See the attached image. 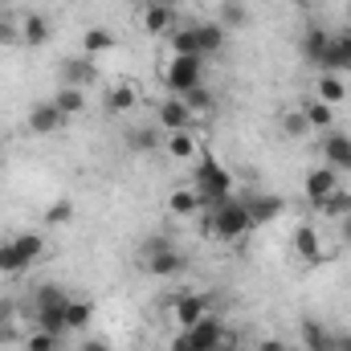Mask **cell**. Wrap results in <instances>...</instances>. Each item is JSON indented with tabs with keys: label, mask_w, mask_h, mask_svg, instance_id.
Returning a JSON list of instances; mask_svg holds the SVG:
<instances>
[{
	"label": "cell",
	"mask_w": 351,
	"mask_h": 351,
	"mask_svg": "<svg viewBox=\"0 0 351 351\" xmlns=\"http://www.w3.org/2000/svg\"><path fill=\"white\" fill-rule=\"evenodd\" d=\"M196 192H200V204L213 213L217 204H225V200L233 196V176L225 172L213 156H204V160L196 164Z\"/></svg>",
	"instance_id": "1"
},
{
	"label": "cell",
	"mask_w": 351,
	"mask_h": 351,
	"mask_svg": "<svg viewBox=\"0 0 351 351\" xmlns=\"http://www.w3.org/2000/svg\"><path fill=\"white\" fill-rule=\"evenodd\" d=\"M208 229H213L217 237H225V241H237V237H245V233L254 229V217H250V208H245L237 196H229L225 204H217V208L208 213Z\"/></svg>",
	"instance_id": "2"
},
{
	"label": "cell",
	"mask_w": 351,
	"mask_h": 351,
	"mask_svg": "<svg viewBox=\"0 0 351 351\" xmlns=\"http://www.w3.org/2000/svg\"><path fill=\"white\" fill-rule=\"evenodd\" d=\"M229 339V331L213 319V315H204L200 323H192L180 339L172 343V351H221V343Z\"/></svg>",
	"instance_id": "3"
},
{
	"label": "cell",
	"mask_w": 351,
	"mask_h": 351,
	"mask_svg": "<svg viewBox=\"0 0 351 351\" xmlns=\"http://www.w3.org/2000/svg\"><path fill=\"white\" fill-rule=\"evenodd\" d=\"M164 82H168V90H172L176 98H184L188 90L204 86V58L196 53V58H176L168 62V70H164Z\"/></svg>",
	"instance_id": "4"
},
{
	"label": "cell",
	"mask_w": 351,
	"mask_h": 351,
	"mask_svg": "<svg viewBox=\"0 0 351 351\" xmlns=\"http://www.w3.org/2000/svg\"><path fill=\"white\" fill-rule=\"evenodd\" d=\"M241 204L250 208L254 225L278 221V217H282V208H286V200H282V196H274V192H250V196H241Z\"/></svg>",
	"instance_id": "5"
},
{
	"label": "cell",
	"mask_w": 351,
	"mask_h": 351,
	"mask_svg": "<svg viewBox=\"0 0 351 351\" xmlns=\"http://www.w3.org/2000/svg\"><path fill=\"white\" fill-rule=\"evenodd\" d=\"M208 294H180L172 302V315H176V323H180V331H188L192 323H200L204 315H208Z\"/></svg>",
	"instance_id": "6"
},
{
	"label": "cell",
	"mask_w": 351,
	"mask_h": 351,
	"mask_svg": "<svg viewBox=\"0 0 351 351\" xmlns=\"http://www.w3.org/2000/svg\"><path fill=\"white\" fill-rule=\"evenodd\" d=\"M62 123H66V114L58 110V102H53V98H49V102H33V106H29V131H33V135H53Z\"/></svg>",
	"instance_id": "7"
},
{
	"label": "cell",
	"mask_w": 351,
	"mask_h": 351,
	"mask_svg": "<svg viewBox=\"0 0 351 351\" xmlns=\"http://www.w3.org/2000/svg\"><path fill=\"white\" fill-rule=\"evenodd\" d=\"M319 70H323V74H348L351 70V29L339 33V37H331V45H327Z\"/></svg>",
	"instance_id": "8"
},
{
	"label": "cell",
	"mask_w": 351,
	"mask_h": 351,
	"mask_svg": "<svg viewBox=\"0 0 351 351\" xmlns=\"http://www.w3.org/2000/svg\"><path fill=\"white\" fill-rule=\"evenodd\" d=\"M335 188H343V184H339V172H335V168H327V164H323V168L306 172V200H311V204L327 200V196H331Z\"/></svg>",
	"instance_id": "9"
},
{
	"label": "cell",
	"mask_w": 351,
	"mask_h": 351,
	"mask_svg": "<svg viewBox=\"0 0 351 351\" xmlns=\"http://www.w3.org/2000/svg\"><path fill=\"white\" fill-rule=\"evenodd\" d=\"M323 160H327V168H335V172H351V135H327L323 139Z\"/></svg>",
	"instance_id": "10"
},
{
	"label": "cell",
	"mask_w": 351,
	"mask_h": 351,
	"mask_svg": "<svg viewBox=\"0 0 351 351\" xmlns=\"http://www.w3.org/2000/svg\"><path fill=\"white\" fill-rule=\"evenodd\" d=\"M188 123H192V110L184 106V98H164L160 102V127L172 135V131H188Z\"/></svg>",
	"instance_id": "11"
},
{
	"label": "cell",
	"mask_w": 351,
	"mask_h": 351,
	"mask_svg": "<svg viewBox=\"0 0 351 351\" xmlns=\"http://www.w3.org/2000/svg\"><path fill=\"white\" fill-rule=\"evenodd\" d=\"M143 29L152 37H164L176 29V8H164V4H143Z\"/></svg>",
	"instance_id": "12"
},
{
	"label": "cell",
	"mask_w": 351,
	"mask_h": 351,
	"mask_svg": "<svg viewBox=\"0 0 351 351\" xmlns=\"http://www.w3.org/2000/svg\"><path fill=\"white\" fill-rule=\"evenodd\" d=\"M21 41H25L29 49H41V45L49 41V21H45L41 12H25V21H21Z\"/></svg>",
	"instance_id": "13"
},
{
	"label": "cell",
	"mask_w": 351,
	"mask_h": 351,
	"mask_svg": "<svg viewBox=\"0 0 351 351\" xmlns=\"http://www.w3.org/2000/svg\"><path fill=\"white\" fill-rule=\"evenodd\" d=\"M147 274H156V278H176V274H184V254L180 250H164V254H152L147 258Z\"/></svg>",
	"instance_id": "14"
},
{
	"label": "cell",
	"mask_w": 351,
	"mask_h": 351,
	"mask_svg": "<svg viewBox=\"0 0 351 351\" xmlns=\"http://www.w3.org/2000/svg\"><path fill=\"white\" fill-rule=\"evenodd\" d=\"M327 45H331V33L327 29H306L302 33V58L311 62V66H323V53H327Z\"/></svg>",
	"instance_id": "15"
},
{
	"label": "cell",
	"mask_w": 351,
	"mask_h": 351,
	"mask_svg": "<svg viewBox=\"0 0 351 351\" xmlns=\"http://www.w3.org/2000/svg\"><path fill=\"white\" fill-rule=\"evenodd\" d=\"M62 78H66V86H86V82L98 78V66L90 62L86 53H82V58H70V62L62 66Z\"/></svg>",
	"instance_id": "16"
},
{
	"label": "cell",
	"mask_w": 351,
	"mask_h": 351,
	"mask_svg": "<svg viewBox=\"0 0 351 351\" xmlns=\"http://www.w3.org/2000/svg\"><path fill=\"white\" fill-rule=\"evenodd\" d=\"M196 41H200V53H204V58H208V53H221V49H225V25H221V21L196 25Z\"/></svg>",
	"instance_id": "17"
},
{
	"label": "cell",
	"mask_w": 351,
	"mask_h": 351,
	"mask_svg": "<svg viewBox=\"0 0 351 351\" xmlns=\"http://www.w3.org/2000/svg\"><path fill=\"white\" fill-rule=\"evenodd\" d=\"M294 254L306 258V262H319V254H323V237H319L311 225H298V229H294Z\"/></svg>",
	"instance_id": "18"
},
{
	"label": "cell",
	"mask_w": 351,
	"mask_h": 351,
	"mask_svg": "<svg viewBox=\"0 0 351 351\" xmlns=\"http://www.w3.org/2000/svg\"><path fill=\"white\" fill-rule=\"evenodd\" d=\"M302 343H306V351H335V331H327L323 323L306 319L302 323Z\"/></svg>",
	"instance_id": "19"
},
{
	"label": "cell",
	"mask_w": 351,
	"mask_h": 351,
	"mask_svg": "<svg viewBox=\"0 0 351 351\" xmlns=\"http://www.w3.org/2000/svg\"><path fill=\"white\" fill-rule=\"evenodd\" d=\"M29 269V262H25V254L16 250V241L8 237V241H0V274L4 278H21Z\"/></svg>",
	"instance_id": "20"
},
{
	"label": "cell",
	"mask_w": 351,
	"mask_h": 351,
	"mask_svg": "<svg viewBox=\"0 0 351 351\" xmlns=\"http://www.w3.org/2000/svg\"><path fill=\"white\" fill-rule=\"evenodd\" d=\"M168 37H172V53H176V58H196V53H200V41H196V25H188V29H180V25H176ZM200 58H204V53H200Z\"/></svg>",
	"instance_id": "21"
},
{
	"label": "cell",
	"mask_w": 351,
	"mask_h": 351,
	"mask_svg": "<svg viewBox=\"0 0 351 351\" xmlns=\"http://www.w3.org/2000/svg\"><path fill=\"white\" fill-rule=\"evenodd\" d=\"M315 208H319L323 217H331V221H343V217H351V192L348 188H335V192H331L327 200H319Z\"/></svg>",
	"instance_id": "22"
},
{
	"label": "cell",
	"mask_w": 351,
	"mask_h": 351,
	"mask_svg": "<svg viewBox=\"0 0 351 351\" xmlns=\"http://www.w3.org/2000/svg\"><path fill=\"white\" fill-rule=\"evenodd\" d=\"M119 41H114V33L110 29H86L82 33V53L86 58H98V53H110Z\"/></svg>",
	"instance_id": "23"
},
{
	"label": "cell",
	"mask_w": 351,
	"mask_h": 351,
	"mask_svg": "<svg viewBox=\"0 0 351 351\" xmlns=\"http://www.w3.org/2000/svg\"><path fill=\"white\" fill-rule=\"evenodd\" d=\"M53 102H58V110H62L66 119H74V114H82V110H86V94H82V86H62Z\"/></svg>",
	"instance_id": "24"
},
{
	"label": "cell",
	"mask_w": 351,
	"mask_h": 351,
	"mask_svg": "<svg viewBox=\"0 0 351 351\" xmlns=\"http://www.w3.org/2000/svg\"><path fill=\"white\" fill-rule=\"evenodd\" d=\"M168 208H172L176 217H192V213L204 208V204H200V192H196V188H176L172 196H168Z\"/></svg>",
	"instance_id": "25"
},
{
	"label": "cell",
	"mask_w": 351,
	"mask_h": 351,
	"mask_svg": "<svg viewBox=\"0 0 351 351\" xmlns=\"http://www.w3.org/2000/svg\"><path fill=\"white\" fill-rule=\"evenodd\" d=\"M302 110H306V123H311V131H315V127H319V131H331V127H335V106H327L323 98L306 102Z\"/></svg>",
	"instance_id": "26"
},
{
	"label": "cell",
	"mask_w": 351,
	"mask_h": 351,
	"mask_svg": "<svg viewBox=\"0 0 351 351\" xmlns=\"http://www.w3.org/2000/svg\"><path fill=\"white\" fill-rule=\"evenodd\" d=\"M315 86H319V98H323L327 106H339V102L348 98V82H343L339 74H323Z\"/></svg>",
	"instance_id": "27"
},
{
	"label": "cell",
	"mask_w": 351,
	"mask_h": 351,
	"mask_svg": "<svg viewBox=\"0 0 351 351\" xmlns=\"http://www.w3.org/2000/svg\"><path fill=\"white\" fill-rule=\"evenodd\" d=\"M12 241H16V250L25 254V262L29 265H37L41 258H45V237H41V233H16Z\"/></svg>",
	"instance_id": "28"
},
{
	"label": "cell",
	"mask_w": 351,
	"mask_h": 351,
	"mask_svg": "<svg viewBox=\"0 0 351 351\" xmlns=\"http://www.w3.org/2000/svg\"><path fill=\"white\" fill-rule=\"evenodd\" d=\"M282 131H286L290 139H306V135H311L306 110H302V106H294V110H282Z\"/></svg>",
	"instance_id": "29"
},
{
	"label": "cell",
	"mask_w": 351,
	"mask_h": 351,
	"mask_svg": "<svg viewBox=\"0 0 351 351\" xmlns=\"http://www.w3.org/2000/svg\"><path fill=\"white\" fill-rule=\"evenodd\" d=\"M135 102H139V94L131 86H114L106 94V110L110 114H127V110H135Z\"/></svg>",
	"instance_id": "30"
},
{
	"label": "cell",
	"mask_w": 351,
	"mask_h": 351,
	"mask_svg": "<svg viewBox=\"0 0 351 351\" xmlns=\"http://www.w3.org/2000/svg\"><path fill=\"white\" fill-rule=\"evenodd\" d=\"M90 315H94V306H90L86 298H70V302H66V327H70V331H82L90 323Z\"/></svg>",
	"instance_id": "31"
},
{
	"label": "cell",
	"mask_w": 351,
	"mask_h": 351,
	"mask_svg": "<svg viewBox=\"0 0 351 351\" xmlns=\"http://www.w3.org/2000/svg\"><path fill=\"white\" fill-rule=\"evenodd\" d=\"M164 147H168V156H176V160H188V156L196 152V135H192V131H172V135L164 139Z\"/></svg>",
	"instance_id": "32"
},
{
	"label": "cell",
	"mask_w": 351,
	"mask_h": 351,
	"mask_svg": "<svg viewBox=\"0 0 351 351\" xmlns=\"http://www.w3.org/2000/svg\"><path fill=\"white\" fill-rule=\"evenodd\" d=\"M184 106H188L192 114H208V110L217 106V98H213V90H208V86H196V90H188V94H184Z\"/></svg>",
	"instance_id": "33"
},
{
	"label": "cell",
	"mask_w": 351,
	"mask_h": 351,
	"mask_svg": "<svg viewBox=\"0 0 351 351\" xmlns=\"http://www.w3.org/2000/svg\"><path fill=\"white\" fill-rule=\"evenodd\" d=\"M66 302H70V294L62 286H41L37 290V311H53V306H66Z\"/></svg>",
	"instance_id": "34"
},
{
	"label": "cell",
	"mask_w": 351,
	"mask_h": 351,
	"mask_svg": "<svg viewBox=\"0 0 351 351\" xmlns=\"http://www.w3.org/2000/svg\"><path fill=\"white\" fill-rule=\"evenodd\" d=\"M70 221H74V204L70 200H53L45 208V225H70Z\"/></svg>",
	"instance_id": "35"
},
{
	"label": "cell",
	"mask_w": 351,
	"mask_h": 351,
	"mask_svg": "<svg viewBox=\"0 0 351 351\" xmlns=\"http://www.w3.org/2000/svg\"><path fill=\"white\" fill-rule=\"evenodd\" d=\"M245 21H250V12H245L241 0H225L221 4V25H245Z\"/></svg>",
	"instance_id": "36"
},
{
	"label": "cell",
	"mask_w": 351,
	"mask_h": 351,
	"mask_svg": "<svg viewBox=\"0 0 351 351\" xmlns=\"http://www.w3.org/2000/svg\"><path fill=\"white\" fill-rule=\"evenodd\" d=\"M127 139H131V147H135V152H156V147H160V135H156L152 127H143V131H131Z\"/></svg>",
	"instance_id": "37"
},
{
	"label": "cell",
	"mask_w": 351,
	"mask_h": 351,
	"mask_svg": "<svg viewBox=\"0 0 351 351\" xmlns=\"http://www.w3.org/2000/svg\"><path fill=\"white\" fill-rule=\"evenodd\" d=\"M29 351H58V335H49V331H33L29 335Z\"/></svg>",
	"instance_id": "38"
},
{
	"label": "cell",
	"mask_w": 351,
	"mask_h": 351,
	"mask_svg": "<svg viewBox=\"0 0 351 351\" xmlns=\"http://www.w3.org/2000/svg\"><path fill=\"white\" fill-rule=\"evenodd\" d=\"M164 250H172V241H168V237H147V241H143V258L164 254Z\"/></svg>",
	"instance_id": "39"
},
{
	"label": "cell",
	"mask_w": 351,
	"mask_h": 351,
	"mask_svg": "<svg viewBox=\"0 0 351 351\" xmlns=\"http://www.w3.org/2000/svg\"><path fill=\"white\" fill-rule=\"evenodd\" d=\"M258 351H290V343H286V339H262Z\"/></svg>",
	"instance_id": "40"
},
{
	"label": "cell",
	"mask_w": 351,
	"mask_h": 351,
	"mask_svg": "<svg viewBox=\"0 0 351 351\" xmlns=\"http://www.w3.org/2000/svg\"><path fill=\"white\" fill-rule=\"evenodd\" d=\"M78 351H114V348H110L106 339H86V343H82Z\"/></svg>",
	"instance_id": "41"
},
{
	"label": "cell",
	"mask_w": 351,
	"mask_h": 351,
	"mask_svg": "<svg viewBox=\"0 0 351 351\" xmlns=\"http://www.w3.org/2000/svg\"><path fill=\"white\" fill-rule=\"evenodd\" d=\"M335 351H351V331H335Z\"/></svg>",
	"instance_id": "42"
},
{
	"label": "cell",
	"mask_w": 351,
	"mask_h": 351,
	"mask_svg": "<svg viewBox=\"0 0 351 351\" xmlns=\"http://www.w3.org/2000/svg\"><path fill=\"white\" fill-rule=\"evenodd\" d=\"M339 237L351 245V217H343V225H339Z\"/></svg>",
	"instance_id": "43"
},
{
	"label": "cell",
	"mask_w": 351,
	"mask_h": 351,
	"mask_svg": "<svg viewBox=\"0 0 351 351\" xmlns=\"http://www.w3.org/2000/svg\"><path fill=\"white\" fill-rule=\"evenodd\" d=\"M143 4H164V8H176V0H143Z\"/></svg>",
	"instance_id": "44"
},
{
	"label": "cell",
	"mask_w": 351,
	"mask_h": 351,
	"mask_svg": "<svg viewBox=\"0 0 351 351\" xmlns=\"http://www.w3.org/2000/svg\"><path fill=\"white\" fill-rule=\"evenodd\" d=\"M298 4H315V0H298Z\"/></svg>",
	"instance_id": "45"
},
{
	"label": "cell",
	"mask_w": 351,
	"mask_h": 351,
	"mask_svg": "<svg viewBox=\"0 0 351 351\" xmlns=\"http://www.w3.org/2000/svg\"><path fill=\"white\" fill-rule=\"evenodd\" d=\"M0 8H4V0H0Z\"/></svg>",
	"instance_id": "46"
}]
</instances>
